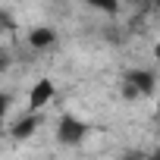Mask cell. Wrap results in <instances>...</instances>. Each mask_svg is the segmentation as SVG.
I'll list each match as a JSON object with an SVG mask.
<instances>
[{
	"label": "cell",
	"mask_w": 160,
	"mask_h": 160,
	"mask_svg": "<svg viewBox=\"0 0 160 160\" xmlns=\"http://www.w3.org/2000/svg\"><path fill=\"white\" fill-rule=\"evenodd\" d=\"M154 91V72L148 69H135V72H126V85H122V94L132 101V98H144Z\"/></svg>",
	"instance_id": "1"
},
{
	"label": "cell",
	"mask_w": 160,
	"mask_h": 160,
	"mask_svg": "<svg viewBox=\"0 0 160 160\" xmlns=\"http://www.w3.org/2000/svg\"><path fill=\"white\" fill-rule=\"evenodd\" d=\"M57 138L63 141V144H78L85 138V122H78V119H72V116H63V122H60V129H57Z\"/></svg>",
	"instance_id": "2"
},
{
	"label": "cell",
	"mask_w": 160,
	"mask_h": 160,
	"mask_svg": "<svg viewBox=\"0 0 160 160\" xmlns=\"http://www.w3.org/2000/svg\"><path fill=\"white\" fill-rule=\"evenodd\" d=\"M53 101V82L50 78H41V82L32 88V110H41Z\"/></svg>",
	"instance_id": "3"
},
{
	"label": "cell",
	"mask_w": 160,
	"mask_h": 160,
	"mask_svg": "<svg viewBox=\"0 0 160 160\" xmlns=\"http://www.w3.org/2000/svg\"><path fill=\"white\" fill-rule=\"evenodd\" d=\"M53 41H57V35H53L50 28H41V25H38V28H35V32L28 35V44H32L35 50H47V47H50Z\"/></svg>",
	"instance_id": "4"
},
{
	"label": "cell",
	"mask_w": 160,
	"mask_h": 160,
	"mask_svg": "<svg viewBox=\"0 0 160 160\" xmlns=\"http://www.w3.org/2000/svg\"><path fill=\"white\" fill-rule=\"evenodd\" d=\"M0 116H3V98H0Z\"/></svg>",
	"instance_id": "5"
}]
</instances>
